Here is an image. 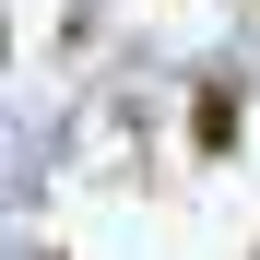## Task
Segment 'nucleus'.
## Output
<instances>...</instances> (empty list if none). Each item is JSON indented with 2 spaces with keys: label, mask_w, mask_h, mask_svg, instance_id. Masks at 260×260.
Returning <instances> with one entry per match:
<instances>
[{
  "label": "nucleus",
  "mask_w": 260,
  "mask_h": 260,
  "mask_svg": "<svg viewBox=\"0 0 260 260\" xmlns=\"http://www.w3.org/2000/svg\"><path fill=\"white\" fill-rule=\"evenodd\" d=\"M237 118H248L237 83H201V95H189V154H237Z\"/></svg>",
  "instance_id": "f257e3e1"
}]
</instances>
